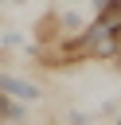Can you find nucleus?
<instances>
[{"mask_svg": "<svg viewBox=\"0 0 121 125\" xmlns=\"http://www.w3.org/2000/svg\"><path fill=\"white\" fill-rule=\"evenodd\" d=\"M0 94L16 98V102H23V105L43 98V90H39L35 82H27V78H16V74H0Z\"/></svg>", "mask_w": 121, "mask_h": 125, "instance_id": "nucleus-1", "label": "nucleus"}]
</instances>
